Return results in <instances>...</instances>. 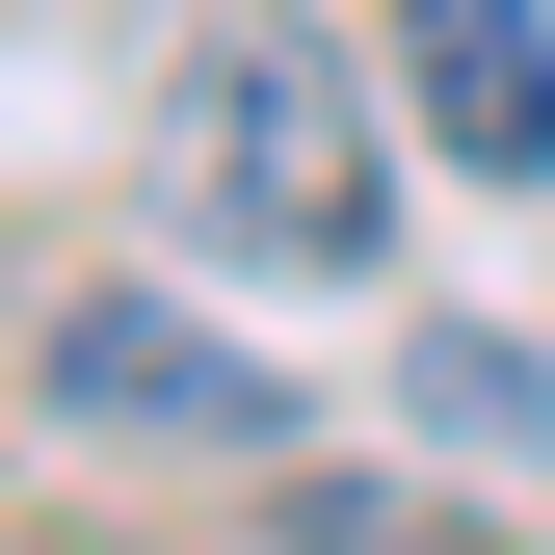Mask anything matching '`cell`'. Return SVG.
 Here are the masks:
<instances>
[{
	"label": "cell",
	"instance_id": "6da1fadb",
	"mask_svg": "<svg viewBox=\"0 0 555 555\" xmlns=\"http://www.w3.org/2000/svg\"><path fill=\"white\" fill-rule=\"evenodd\" d=\"M159 212L264 264V292H344V264L397 238V159H371V80H344V27H292V0H212L159 80Z\"/></svg>",
	"mask_w": 555,
	"mask_h": 555
},
{
	"label": "cell",
	"instance_id": "7a4b0ae2",
	"mask_svg": "<svg viewBox=\"0 0 555 555\" xmlns=\"http://www.w3.org/2000/svg\"><path fill=\"white\" fill-rule=\"evenodd\" d=\"M53 424H106V450H264L292 397H264L185 292H80V318H53Z\"/></svg>",
	"mask_w": 555,
	"mask_h": 555
},
{
	"label": "cell",
	"instance_id": "3957f363",
	"mask_svg": "<svg viewBox=\"0 0 555 555\" xmlns=\"http://www.w3.org/2000/svg\"><path fill=\"white\" fill-rule=\"evenodd\" d=\"M371 27H397V106H424L476 185H555V27L529 0H371Z\"/></svg>",
	"mask_w": 555,
	"mask_h": 555
},
{
	"label": "cell",
	"instance_id": "277c9868",
	"mask_svg": "<svg viewBox=\"0 0 555 555\" xmlns=\"http://www.w3.org/2000/svg\"><path fill=\"white\" fill-rule=\"evenodd\" d=\"M397 397H424L450 450H503V476H555V371H529V344H476V318H424V344H397Z\"/></svg>",
	"mask_w": 555,
	"mask_h": 555
},
{
	"label": "cell",
	"instance_id": "5b68a950",
	"mask_svg": "<svg viewBox=\"0 0 555 555\" xmlns=\"http://www.w3.org/2000/svg\"><path fill=\"white\" fill-rule=\"evenodd\" d=\"M292 555H503V529H450V503H397V476H292Z\"/></svg>",
	"mask_w": 555,
	"mask_h": 555
}]
</instances>
